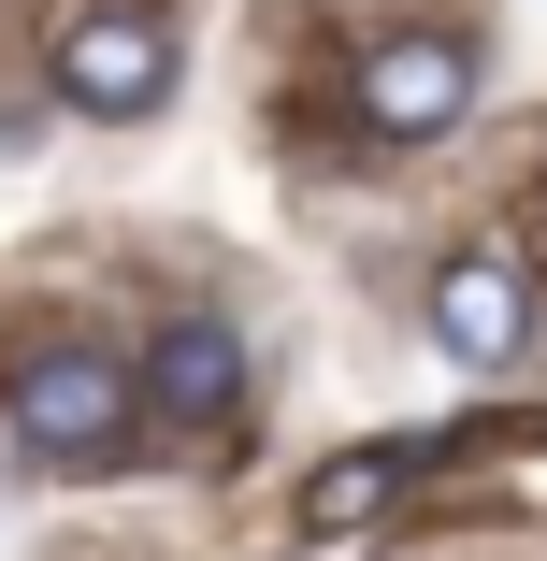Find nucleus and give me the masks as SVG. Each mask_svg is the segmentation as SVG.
<instances>
[{
  "mask_svg": "<svg viewBox=\"0 0 547 561\" xmlns=\"http://www.w3.org/2000/svg\"><path fill=\"white\" fill-rule=\"evenodd\" d=\"M0 432H15V461H58V476H116L145 446V360L87 346V331H58V346H30L15 375H0Z\"/></svg>",
  "mask_w": 547,
  "mask_h": 561,
  "instance_id": "f257e3e1",
  "label": "nucleus"
},
{
  "mask_svg": "<svg viewBox=\"0 0 547 561\" xmlns=\"http://www.w3.org/2000/svg\"><path fill=\"white\" fill-rule=\"evenodd\" d=\"M44 87L72 101V116H101V130L159 116V101L187 87V30H173V0H72V15L44 30Z\"/></svg>",
  "mask_w": 547,
  "mask_h": 561,
  "instance_id": "f03ea898",
  "label": "nucleus"
},
{
  "mask_svg": "<svg viewBox=\"0 0 547 561\" xmlns=\"http://www.w3.org/2000/svg\"><path fill=\"white\" fill-rule=\"evenodd\" d=\"M476 72H490V44H476L461 15H418V30H375V44L346 58V101H361L375 145H447V130L476 116Z\"/></svg>",
  "mask_w": 547,
  "mask_h": 561,
  "instance_id": "7ed1b4c3",
  "label": "nucleus"
},
{
  "mask_svg": "<svg viewBox=\"0 0 547 561\" xmlns=\"http://www.w3.org/2000/svg\"><path fill=\"white\" fill-rule=\"evenodd\" d=\"M130 360H145V432H159V446H231V417H246V389H260V375H246V331L216 317V302H173Z\"/></svg>",
  "mask_w": 547,
  "mask_h": 561,
  "instance_id": "20e7f679",
  "label": "nucleus"
},
{
  "mask_svg": "<svg viewBox=\"0 0 547 561\" xmlns=\"http://www.w3.org/2000/svg\"><path fill=\"white\" fill-rule=\"evenodd\" d=\"M418 317H432V346H447L461 375H518V360H533V331H547V302H533V260H518V245H490V231L432 260Z\"/></svg>",
  "mask_w": 547,
  "mask_h": 561,
  "instance_id": "39448f33",
  "label": "nucleus"
},
{
  "mask_svg": "<svg viewBox=\"0 0 547 561\" xmlns=\"http://www.w3.org/2000/svg\"><path fill=\"white\" fill-rule=\"evenodd\" d=\"M432 461H447V446H332V461L303 476V533H375Z\"/></svg>",
  "mask_w": 547,
  "mask_h": 561,
  "instance_id": "423d86ee",
  "label": "nucleus"
},
{
  "mask_svg": "<svg viewBox=\"0 0 547 561\" xmlns=\"http://www.w3.org/2000/svg\"><path fill=\"white\" fill-rule=\"evenodd\" d=\"M533 216H547V187H533Z\"/></svg>",
  "mask_w": 547,
  "mask_h": 561,
  "instance_id": "0eeeda50",
  "label": "nucleus"
}]
</instances>
